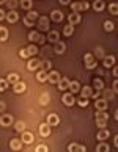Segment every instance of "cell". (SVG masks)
I'll use <instances>...</instances> for the list:
<instances>
[{
  "mask_svg": "<svg viewBox=\"0 0 118 152\" xmlns=\"http://www.w3.org/2000/svg\"><path fill=\"white\" fill-rule=\"evenodd\" d=\"M107 121H109V115H105L104 111H98L96 113V126L99 129H104L107 126Z\"/></svg>",
  "mask_w": 118,
  "mask_h": 152,
  "instance_id": "obj_1",
  "label": "cell"
},
{
  "mask_svg": "<svg viewBox=\"0 0 118 152\" xmlns=\"http://www.w3.org/2000/svg\"><path fill=\"white\" fill-rule=\"evenodd\" d=\"M38 18H39V16H38L36 11H29V14L24 18V24H25L27 27H33V24L38 20Z\"/></svg>",
  "mask_w": 118,
  "mask_h": 152,
  "instance_id": "obj_2",
  "label": "cell"
},
{
  "mask_svg": "<svg viewBox=\"0 0 118 152\" xmlns=\"http://www.w3.org/2000/svg\"><path fill=\"white\" fill-rule=\"evenodd\" d=\"M36 25H38L39 30L47 31V30H49V19L46 18V16H39L38 20H36Z\"/></svg>",
  "mask_w": 118,
  "mask_h": 152,
  "instance_id": "obj_3",
  "label": "cell"
},
{
  "mask_svg": "<svg viewBox=\"0 0 118 152\" xmlns=\"http://www.w3.org/2000/svg\"><path fill=\"white\" fill-rule=\"evenodd\" d=\"M83 60H85V66H87V69H94V67H96V60H94V57H93L91 53H85Z\"/></svg>",
  "mask_w": 118,
  "mask_h": 152,
  "instance_id": "obj_4",
  "label": "cell"
},
{
  "mask_svg": "<svg viewBox=\"0 0 118 152\" xmlns=\"http://www.w3.org/2000/svg\"><path fill=\"white\" fill-rule=\"evenodd\" d=\"M21 141H22V144H32L33 141H35V135H33L32 132H22Z\"/></svg>",
  "mask_w": 118,
  "mask_h": 152,
  "instance_id": "obj_5",
  "label": "cell"
},
{
  "mask_svg": "<svg viewBox=\"0 0 118 152\" xmlns=\"http://www.w3.org/2000/svg\"><path fill=\"white\" fill-rule=\"evenodd\" d=\"M90 8V3L87 2H80V3H71V10L74 11V13H79V11H85Z\"/></svg>",
  "mask_w": 118,
  "mask_h": 152,
  "instance_id": "obj_6",
  "label": "cell"
},
{
  "mask_svg": "<svg viewBox=\"0 0 118 152\" xmlns=\"http://www.w3.org/2000/svg\"><path fill=\"white\" fill-rule=\"evenodd\" d=\"M39 66H41V61L36 60V58H32V60L27 61V71H36Z\"/></svg>",
  "mask_w": 118,
  "mask_h": 152,
  "instance_id": "obj_7",
  "label": "cell"
},
{
  "mask_svg": "<svg viewBox=\"0 0 118 152\" xmlns=\"http://www.w3.org/2000/svg\"><path fill=\"white\" fill-rule=\"evenodd\" d=\"M107 107H109V102L105 99H96V102H94V108L98 111H104Z\"/></svg>",
  "mask_w": 118,
  "mask_h": 152,
  "instance_id": "obj_8",
  "label": "cell"
},
{
  "mask_svg": "<svg viewBox=\"0 0 118 152\" xmlns=\"http://www.w3.org/2000/svg\"><path fill=\"white\" fill-rule=\"evenodd\" d=\"M60 74L57 71H49V74H47V82H50V83H58V80H60Z\"/></svg>",
  "mask_w": 118,
  "mask_h": 152,
  "instance_id": "obj_9",
  "label": "cell"
},
{
  "mask_svg": "<svg viewBox=\"0 0 118 152\" xmlns=\"http://www.w3.org/2000/svg\"><path fill=\"white\" fill-rule=\"evenodd\" d=\"M58 122H60V118H58V115H55V113H52V115H49L47 116V126L49 127H54V126H58Z\"/></svg>",
  "mask_w": 118,
  "mask_h": 152,
  "instance_id": "obj_10",
  "label": "cell"
},
{
  "mask_svg": "<svg viewBox=\"0 0 118 152\" xmlns=\"http://www.w3.org/2000/svg\"><path fill=\"white\" fill-rule=\"evenodd\" d=\"M10 124H13V116L11 115H2L0 116V126L8 127Z\"/></svg>",
  "mask_w": 118,
  "mask_h": 152,
  "instance_id": "obj_11",
  "label": "cell"
},
{
  "mask_svg": "<svg viewBox=\"0 0 118 152\" xmlns=\"http://www.w3.org/2000/svg\"><path fill=\"white\" fill-rule=\"evenodd\" d=\"M68 152H87L85 146H80V144H76V143H71L68 146Z\"/></svg>",
  "mask_w": 118,
  "mask_h": 152,
  "instance_id": "obj_12",
  "label": "cell"
},
{
  "mask_svg": "<svg viewBox=\"0 0 118 152\" xmlns=\"http://www.w3.org/2000/svg\"><path fill=\"white\" fill-rule=\"evenodd\" d=\"M61 100H63V104L66 105V107H72L74 105V97H72V94H69V93H66V94H63V97H61Z\"/></svg>",
  "mask_w": 118,
  "mask_h": 152,
  "instance_id": "obj_13",
  "label": "cell"
},
{
  "mask_svg": "<svg viewBox=\"0 0 118 152\" xmlns=\"http://www.w3.org/2000/svg\"><path fill=\"white\" fill-rule=\"evenodd\" d=\"M80 14H79V13H72V14H69L68 16V20H69V25H72V27H74L76 24H79V22H80Z\"/></svg>",
  "mask_w": 118,
  "mask_h": 152,
  "instance_id": "obj_14",
  "label": "cell"
},
{
  "mask_svg": "<svg viewBox=\"0 0 118 152\" xmlns=\"http://www.w3.org/2000/svg\"><path fill=\"white\" fill-rule=\"evenodd\" d=\"M29 39H30V41H33V42H43L44 41V38L39 35L38 31H30L29 33Z\"/></svg>",
  "mask_w": 118,
  "mask_h": 152,
  "instance_id": "obj_15",
  "label": "cell"
},
{
  "mask_svg": "<svg viewBox=\"0 0 118 152\" xmlns=\"http://www.w3.org/2000/svg\"><path fill=\"white\" fill-rule=\"evenodd\" d=\"M5 19H7L8 22H11V24H14V22H18V20H19V14L13 10V11H10V13L5 16Z\"/></svg>",
  "mask_w": 118,
  "mask_h": 152,
  "instance_id": "obj_16",
  "label": "cell"
},
{
  "mask_svg": "<svg viewBox=\"0 0 118 152\" xmlns=\"http://www.w3.org/2000/svg\"><path fill=\"white\" fill-rule=\"evenodd\" d=\"M50 19H52L54 22H61L63 20V13L58 10H54L52 13H50Z\"/></svg>",
  "mask_w": 118,
  "mask_h": 152,
  "instance_id": "obj_17",
  "label": "cell"
},
{
  "mask_svg": "<svg viewBox=\"0 0 118 152\" xmlns=\"http://www.w3.org/2000/svg\"><path fill=\"white\" fill-rule=\"evenodd\" d=\"M80 91H82V97L83 99H88V97H91L93 96V88L91 86H83V88H80Z\"/></svg>",
  "mask_w": 118,
  "mask_h": 152,
  "instance_id": "obj_18",
  "label": "cell"
},
{
  "mask_svg": "<svg viewBox=\"0 0 118 152\" xmlns=\"http://www.w3.org/2000/svg\"><path fill=\"white\" fill-rule=\"evenodd\" d=\"M13 89H14V93H16V94H22V93L25 91V83L19 80L18 83H14V86H13Z\"/></svg>",
  "mask_w": 118,
  "mask_h": 152,
  "instance_id": "obj_19",
  "label": "cell"
},
{
  "mask_svg": "<svg viewBox=\"0 0 118 152\" xmlns=\"http://www.w3.org/2000/svg\"><path fill=\"white\" fill-rule=\"evenodd\" d=\"M10 148L13 149V151H21L22 141H21L19 138H13V140H11V143H10Z\"/></svg>",
  "mask_w": 118,
  "mask_h": 152,
  "instance_id": "obj_20",
  "label": "cell"
},
{
  "mask_svg": "<svg viewBox=\"0 0 118 152\" xmlns=\"http://www.w3.org/2000/svg\"><path fill=\"white\" fill-rule=\"evenodd\" d=\"M110 137V133H109V130H105V129H101V130L96 133V138L99 140V141H104V140H107Z\"/></svg>",
  "mask_w": 118,
  "mask_h": 152,
  "instance_id": "obj_21",
  "label": "cell"
},
{
  "mask_svg": "<svg viewBox=\"0 0 118 152\" xmlns=\"http://www.w3.org/2000/svg\"><path fill=\"white\" fill-rule=\"evenodd\" d=\"M47 41L50 42H58L60 41V35H58V31H49V35H47Z\"/></svg>",
  "mask_w": 118,
  "mask_h": 152,
  "instance_id": "obj_22",
  "label": "cell"
},
{
  "mask_svg": "<svg viewBox=\"0 0 118 152\" xmlns=\"http://www.w3.org/2000/svg\"><path fill=\"white\" fill-rule=\"evenodd\" d=\"M36 80H38L39 83H44V82L47 80V72L43 71V69L38 71V72H36Z\"/></svg>",
  "mask_w": 118,
  "mask_h": 152,
  "instance_id": "obj_23",
  "label": "cell"
},
{
  "mask_svg": "<svg viewBox=\"0 0 118 152\" xmlns=\"http://www.w3.org/2000/svg\"><path fill=\"white\" fill-rule=\"evenodd\" d=\"M39 133H41V137H49L50 135V127L47 124H41L39 126Z\"/></svg>",
  "mask_w": 118,
  "mask_h": 152,
  "instance_id": "obj_24",
  "label": "cell"
},
{
  "mask_svg": "<svg viewBox=\"0 0 118 152\" xmlns=\"http://www.w3.org/2000/svg\"><path fill=\"white\" fill-rule=\"evenodd\" d=\"M19 80H21V77L16 74V72H11V74H8V78H7L8 85H10V83H13V85H14V83H18Z\"/></svg>",
  "mask_w": 118,
  "mask_h": 152,
  "instance_id": "obj_25",
  "label": "cell"
},
{
  "mask_svg": "<svg viewBox=\"0 0 118 152\" xmlns=\"http://www.w3.org/2000/svg\"><path fill=\"white\" fill-rule=\"evenodd\" d=\"M104 66H105V67H112V66H115V57H114V55L104 57Z\"/></svg>",
  "mask_w": 118,
  "mask_h": 152,
  "instance_id": "obj_26",
  "label": "cell"
},
{
  "mask_svg": "<svg viewBox=\"0 0 118 152\" xmlns=\"http://www.w3.org/2000/svg\"><path fill=\"white\" fill-rule=\"evenodd\" d=\"M69 88V80L65 77H61L58 80V89H68Z\"/></svg>",
  "mask_w": 118,
  "mask_h": 152,
  "instance_id": "obj_27",
  "label": "cell"
},
{
  "mask_svg": "<svg viewBox=\"0 0 118 152\" xmlns=\"http://www.w3.org/2000/svg\"><path fill=\"white\" fill-rule=\"evenodd\" d=\"M65 49H66V46H65V42H61V41H58V42H55V52L57 53H65Z\"/></svg>",
  "mask_w": 118,
  "mask_h": 152,
  "instance_id": "obj_28",
  "label": "cell"
},
{
  "mask_svg": "<svg viewBox=\"0 0 118 152\" xmlns=\"http://www.w3.org/2000/svg\"><path fill=\"white\" fill-rule=\"evenodd\" d=\"M105 8V3L103 2V0H96V2L93 3V10L94 11H103Z\"/></svg>",
  "mask_w": 118,
  "mask_h": 152,
  "instance_id": "obj_29",
  "label": "cell"
},
{
  "mask_svg": "<svg viewBox=\"0 0 118 152\" xmlns=\"http://www.w3.org/2000/svg\"><path fill=\"white\" fill-rule=\"evenodd\" d=\"M93 86H94L96 91H101V89L104 88V82L101 80V78H94V80H93Z\"/></svg>",
  "mask_w": 118,
  "mask_h": 152,
  "instance_id": "obj_30",
  "label": "cell"
},
{
  "mask_svg": "<svg viewBox=\"0 0 118 152\" xmlns=\"http://www.w3.org/2000/svg\"><path fill=\"white\" fill-rule=\"evenodd\" d=\"M49 94L47 93H41V94H39V104H41V105H47L49 104Z\"/></svg>",
  "mask_w": 118,
  "mask_h": 152,
  "instance_id": "obj_31",
  "label": "cell"
},
{
  "mask_svg": "<svg viewBox=\"0 0 118 152\" xmlns=\"http://www.w3.org/2000/svg\"><path fill=\"white\" fill-rule=\"evenodd\" d=\"M110 148H109V144H105L104 141H101L98 144V148H96V152H109Z\"/></svg>",
  "mask_w": 118,
  "mask_h": 152,
  "instance_id": "obj_32",
  "label": "cell"
},
{
  "mask_svg": "<svg viewBox=\"0 0 118 152\" xmlns=\"http://www.w3.org/2000/svg\"><path fill=\"white\" fill-rule=\"evenodd\" d=\"M71 93H79L80 91V85H79V82H69V88Z\"/></svg>",
  "mask_w": 118,
  "mask_h": 152,
  "instance_id": "obj_33",
  "label": "cell"
},
{
  "mask_svg": "<svg viewBox=\"0 0 118 152\" xmlns=\"http://www.w3.org/2000/svg\"><path fill=\"white\" fill-rule=\"evenodd\" d=\"M7 39H8V28L0 27V41H7Z\"/></svg>",
  "mask_w": 118,
  "mask_h": 152,
  "instance_id": "obj_34",
  "label": "cell"
},
{
  "mask_svg": "<svg viewBox=\"0 0 118 152\" xmlns=\"http://www.w3.org/2000/svg\"><path fill=\"white\" fill-rule=\"evenodd\" d=\"M32 7H33L32 0H22V2H21V8H24V10H30Z\"/></svg>",
  "mask_w": 118,
  "mask_h": 152,
  "instance_id": "obj_35",
  "label": "cell"
},
{
  "mask_svg": "<svg viewBox=\"0 0 118 152\" xmlns=\"http://www.w3.org/2000/svg\"><path fill=\"white\" fill-rule=\"evenodd\" d=\"M72 33H74V27H72V25H66L63 28V35L65 36H71Z\"/></svg>",
  "mask_w": 118,
  "mask_h": 152,
  "instance_id": "obj_36",
  "label": "cell"
},
{
  "mask_svg": "<svg viewBox=\"0 0 118 152\" xmlns=\"http://www.w3.org/2000/svg\"><path fill=\"white\" fill-rule=\"evenodd\" d=\"M16 132H25V122H22V121H18L16 122Z\"/></svg>",
  "mask_w": 118,
  "mask_h": 152,
  "instance_id": "obj_37",
  "label": "cell"
},
{
  "mask_svg": "<svg viewBox=\"0 0 118 152\" xmlns=\"http://www.w3.org/2000/svg\"><path fill=\"white\" fill-rule=\"evenodd\" d=\"M104 30H105V31H112V30H114V22L105 20V22H104Z\"/></svg>",
  "mask_w": 118,
  "mask_h": 152,
  "instance_id": "obj_38",
  "label": "cell"
},
{
  "mask_svg": "<svg viewBox=\"0 0 118 152\" xmlns=\"http://www.w3.org/2000/svg\"><path fill=\"white\" fill-rule=\"evenodd\" d=\"M27 52H29V57H33V55L38 53V49L35 46H29V47H27Z\"/></svg>",
  "mask_w": 118,
  "mask_h": 152,
  "instance_id": "obj_39",
  "label": "cell"
},
{
  "mask_svg": "<svg viewBox=\"0 0 118 152\" xmlns=\"http://www.w3.org/2000/svg\"><path fill=\"white\" fill-rule=\"evenodd\" d=\"M35 152H49V148H47L46 144H38L36 149H35Z\"/></svg>",
  "mask_w": 118,
  "mask_h": 152,
  "instance_id": "obj_40",
  "label": "cell"
},
{
  "mask_svg": "<svg viewBox=\"0 0 118 152\" xmlns=\"http://www.w3.org/2000/svg\"><path fill=\"white\" fill-rule=\"evenodd\" d=\"M109 11L112 14H118V5L117 3H110L109 5Z\"/></svg>",
  "mask_w": 118,
  "mask_h": 152,
  "instance_id": "obj_41",
  "label": "cell"
},
{
  "mask_svg": "<svg viewBox=\"0 0 118 152\" xmlns=\"http://www.w3.org/2000/svg\"><path fill=\"white\" fill-rule=\"evenodd\" d=\"M5 89H8V82L5 78H2L0 80V91H5Z\"/></svg>",
  "mask_w": 118,
  "mask_h": 152,
  "instance_id": "obj_42",
  "label": "cell"
},
{
  "mask_svg": "<svg viewBox=\"0 0 118 152\" xmlns=\"http://www.w3.org/2000/svg\"><path fill=\"white\" fill-rule=\"evenodd\" d=\"M19 57L21 58H29V52H27V49H21L19 50Z\"/></svg>",
  "mask_w": 118,
  "mask_h": 152,
  "instance_id": "obj_43",
  "label": "cell"
},
{
  "mask_svg": "<svg viewBox=\"0 0 118 152\" xmlns=\"http://www.w3.org/2000/svg\"><path fill=\"white\" fill-rule=\"evenodd\" d=\"M79 105H80L82 108H83V107H87V105H88V99H83V97H80V99H79Z\"/></svg>",
  "mask_w": 118,
  "mask_h": 152,
  "instance_id": "obj_44",
  "label": "cell"
},
{
  "mask_svg": "<svg viewBox=\"0 0 118 152\" xmlns=\"http://www.w3.org/2000/svg\"><path fill=\"white\" fill-rule=\"evenodd\" d=\"M96 57H98V58H103V57H104V52H103V49H101V47L96 49Z\"/></svg>",
  "mask_w": 118,
  "mask_h": 152,
  "instance_id": "obj_45",
  "label": "cell"
},
{
  "mask_svg": "<svg viewBox=\"0 0 118 152\" xmlns=\"http://www.w3.org/2000/svg\"><path fill=\"white\" fill-rule=\"evenodd\" d=\"M50 67H52V63H50V61H46V63H44V69L43 71H50Z\"/></svg>",
  "mask_w": 118,
  "mask_h": 152,
  "instance_id": "obj_46",
  "label": "cell"
},
{
  "mask_svg": "<svg viewBox=\"0 0 118 152\" xmlns=\"http://www.w3.org/2000/svg\"><path fill=\"white\" fill-rule=\"evenodd\" d=\"M5 16H7V13H5L3 10H0V20H3V19H5Z\"/></svg>",
  "mask_w": 118,
  "mask_h": 152,
  "instance_id": "obj_47",
  "label": "cell"
},
{
  "mask_svg": "<svg viewBox=\"0 0 118 152\" xmlns=\"http://www.w3.org/2000/svg\"><path fill=\"white\" fill-rule=\"evenodd\" d=\"M5 107H7V105H5V102H2V100H0V113L5 110Z\"/></svg>",
  "mask_w": 118,
  "mask_h": 152,
  "instance_id": "obj_48",
  "label": "cell"
},
{
  "mask_svg": "<svg viewBox=\"0 0 118 152\" xmlns=\"http://www.w3.org/2000/svg\"><path fill=\"white\" fill-rule=\"evenodd\" d=\"M8 5H10L11 8H16V7H18V2H10Z\"/></svg>",
  "mask_w": 118,
  "mask_h": 152,
  "instance_id": "obj_49",
  "label": "cell"
},
{
  "mask_svg": "<svg viewBox=\"0 0 118 152\" xmlns=\"http://www.w3.org/2000/svg\"><path fill=\"white\" fill-rule=\"evenodd\" d=\"M117 88H118V83H117V80L114 82V91H117Z\"/></svg>",
  "mask_w": 118,
  "mask_h": 152,
  "instance_id": "obj_50",
  "label": "cell"
}]
</instances>
